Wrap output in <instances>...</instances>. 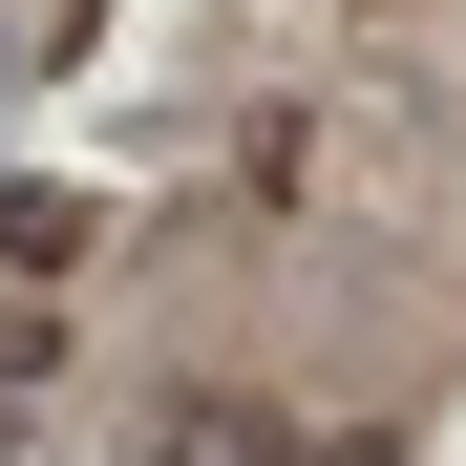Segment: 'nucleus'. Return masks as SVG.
I'll use <instances>...</instances> for the list:
<instances>
[{
  "instance_id": "f257e3e1",
  "label": "nucleus",
  "mask_w": 466,
  "mask_h": 466,
  "mask_svg": "<svg viewBox=\"0 0 466 466\" xmlns=\"http://www.w3.org/2000/svg\"><path fill=\"white\" fill-rule=\"evenodd\" d=\"M148 466H276V424H255V403H170V424H148Z\"/></svg>"
}]
</instances>
